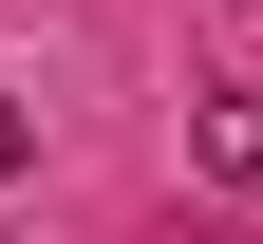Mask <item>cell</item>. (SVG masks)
<instances>
[{
  "mask_svg": "<svg viewBox=\"0 0 263 244\" xmlns=\"http://www.w3.org/2000/svg\"><path fill=\"white\" fill-rule=\"evenodd\" d=\"M19 169H38V113H19V94H0V188H19Z\"/></svg>",
  "mask_w": 263,
  "mask_h": 244,
  "instance_id": "2",
  "label": "cell"
},
{
  "mask_svg": "<svg viewBox=\"0 0 263 244\" xmlns=\"http://www.w3.org/2000/svg\"><path fill=\"white\" fill-rule=\"evenodd\" d=\"M188 169H207V188H245V207H263V94H207V113H188Z\"/></svg>",
  "mask_w": 263,
  "mask_h": 244,
  "instance_id": "1",
  "label": "cell"
}]
</instances>
